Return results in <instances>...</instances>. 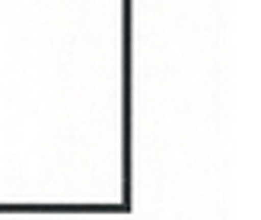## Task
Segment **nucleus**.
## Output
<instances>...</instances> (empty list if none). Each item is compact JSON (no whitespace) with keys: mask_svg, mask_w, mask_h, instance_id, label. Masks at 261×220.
Listing matches in <instances>:
<instances>
[]
</instances>
